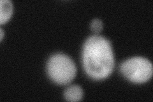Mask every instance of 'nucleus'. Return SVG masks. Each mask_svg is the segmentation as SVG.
<instances>
[{"label":"nucleus","mask_w":153,"mask_h":102,"mask_svg":"<svg viewBox=\"0 0 153 102\" xmlns=\"http://www.w3.org/2000/svg\"><path fill=\"white\" fill-rule=\"evenodd\" d=\"M13 13L12 3L9 0L0 1V24L6 23Z\"/></svg>","instance_id":"nucleus-4"},{"label":"nucleus","mask_w":153,"mask_h":102,"mask_svg":"<svg viewBox=\"0 0 153 102\" xmlns=\"http://www.w3.org/2000/svg\"><path fill=\"white\" fill-rule=\"evenodd\" d=\"M64 96L67 101H79L83 97L82 89L78 85L71 86L65 90Z\"/></svg>","instance_id":"nucleus-5"},{"label":"nucleus","mask_w":153,"mask_h":102,"mask_svg":"<svg viewBox=\"0 0 153 102\" xmlns=\"http://www.w3.org/2000/svg\"><path fill=\"white\" fill-rule=\"evenodd\" d=\"M3 35H4V33H3V31L2 29L1 28L0 29V40L1 41L3 40Z\"/></svg>","instance_id":"nucleus-7"},{"label":"nucleus","mask_w":153,"mask_h":102,"mask_svg":"<svg viewBox=\"0 0 153 102\" xmlns=\"http://www.w3.org/2000/svg\"><path fill=\"white\" fill-rule=\"evenodd\" d=\"M85 71L95 80L107 78L114 68V57L111 42L103 36L95 35L85 41L82 52Z\"/></svg>","instance_id":"nucleus-1"},{"label":"nucleus","mask_w":153,"mask_h":102,"mask_svg":"<svg viewBox=\"0 0 153 102\" xmlns=\"http://www.w3.org/2000/svg\"><path fill=\"white\" fill-rule=\"evenodd\" d=\"M120 70L129 80L134 83L142 84L151 78L153 68L152 63L146 58L134 57L123 62Z\"/></svg>","instance_id":"nucleus-3"},{"label":"nucleus","mask_w":153,"mask_h":102,"mask_svg":"<svg viewBox=\"0 0 153 102\" xmlns=\"http://www.w3.org/2000/svg\"><path fill=\"white\" fill-rule=\"evenodd\" d=\"M47 70L50 78L60 85L70 83L76 73L74 62L63 54L52 55L47 62Z\"/></svg>","instance_id":"nucleus-2"},{"label":"nucleus","mask_w":153,"mask_h":102,"mask_svg":"<svg viewBox=\"0 0 153 102\" xmlns=\"http://www.w3.org/2000/svg\"><path fill=\"white\" fill-rule=\"evenodd\" d=\"M91 30L97 35L102 31L103 29V22L99 19H94L91 23Z\"/></svg>","instance_id":"nucleus-6"}]
</instances>
